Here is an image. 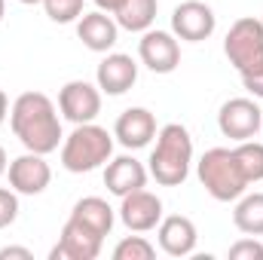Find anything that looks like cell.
Wrapping results in <instances>:
<instances>
[{"mask_svg":"<svg viewBox=\"0 0 263 260\" xmlns=\"http://www.w3.org/2000/svg\"><path fill=\"white\" fill-rule=\"evenodd\" d=\"M9 126L12 135L22 141L25 150L31 153H52L65 141L62 135V120L49 95L43 92H22L12 107H9Z\"/></svg>","mask_w":263,"mask_h":260,"instance_id":"1","label":"cell"},{"mask_svg":"<svg viewBox=\"0 0 263 260\" xmlns=\"http://www.w3.org/2000/svg\"><path fill=\"white\" fill-rule=\"evenodd\" d=\"M193 165V138L187 126L168 123L156 132V147L150 153V178L162 187H181L190 178Z\"/></svg>","mask_w":263,"mask_h":260,"instance_id":"2","label":"cell"},{"mask_svg":"<svg viewBox=\"0 0 263 260\" xmlns=\"http://www.w3.org/2000/svg\"><path fill=\"white\" fill-rule=\"evenodd\" d=\"M114 156V135L98 123H80L62 141V165L70 175H86L107 165Z\"/></svg>","mask_w":263,"mask_h":260,"instance_id":"3","label":"cell"},{"mask_svg":"<svg viewBox=\"0 0 263 260\" xmlns=\"http://www.w3.org/2000/svg\"><path fill=\"white\" fill-rule=\"evenodd\" d=\"M199 184L214 202H236L248 190V178L242 175V165L233 153V147H211L196 162Z\"/></svg>","mask_w":263,"mask_h":260,"instance_id":"4","label":"cell"},{"mask_svg":"<svg viewBox=\"0 0 263 260\" xmlns=\"http://www.w3.org/2000/svg\"><path fill=\"white\" fill-rule=\"evenodd\" d=\"M223 55L239 73L263 62V22L254 15L236 18L223 40Z\"/></svg>","mask_w":263,"mask_h":260,"instance_id":"5","label":"cell"},{"mask_svg":"<svg viewBox=\"0 0 263 260\" xmlns=\"http://www.w3.org/2000/svg\"><path fill=\"white\" fill-rule=\"evenodd\" d=\"M263 126V110L257 107L254 98H230L220 104V114H217V129L223 138L230 141H251L257 138V132Z\"/></svg>","mask_w":263,"mask_h":260,"instance_id":"6","label":"cell"},{"mask_svg":"<svg viewBox=\"0 0 263 260\" xmlns=\"http://www.w3.org/2000/svg\"><path fill=\"white\" fill-rule=\"evenodd\" d=\"M59 110L67 123L80 126V123H95V117L101 114V89L98 83H86V80H70L59 92Z\"/></svg>","mask_w":263,"mask_h":260,"instance_id":"7","label":"cell"},{"mask_svg":"<svg viewBox=\"0 0 263 260\" xmlns=\"http://www.w3.org/2000/svg\"><path fill=\"white\" fill-rule=\"evenodd\" d=\"M214 28H217V15L202 0H184L172 12V34L178 40L202 43V40H208L214 34Z\"/></svg>","mask_w":263,"mask_h":260,"instance_id":"8","label":"cell"},{"mask_svg":"<svg viewBox=\"0 0 263 260\" xmlns=\"http://www.w3.org/2000/svg\"><path fill=\"white\" fill-rule=\"evenodd\" d=\"M138 59L153 73H172L181 65V43L172 31H144L138 40Z\"/></svg>","mask_w":263,"mask_h":260,"instance_id":"9","label":"cell"},{"mask_svg":"<svg viewBox=\"0 0 263 260\" xmlns=\"http://www.w3.org/2000/svg\"><path fill=\"white\" fill-rule=\"evenodd\" d=\"M6 175H9V187L18 196H40L52 181V169H49L46 156L43 153H31V150L15 156L9 162Z\"/></svg>","mask_w":263,"mask_h":260,"instance_id":"10","label":"cell"},{"mask_svg":"<svg viewBox=\"0 0 263 260\" xmlns=\"http://www.w3.org/2000/svg\"><path fill=\"white\" fill-rule=\"evenodd\" d=\"M120 220L126 224V230L132 233H150L159 227L162 220V199L150 190H135V193L123 196L120 202Z\"/></svg>","mask_w":263,"mask_h":260,"instance_id":"11","label":"cell"},{"mask_svg":"<svg viewBox=\"0 0 263 260\" xmlns=\"http://www.w3.org/2000/svg\"><path fill=\"white\" fill-rule=\"evenodd\" d=\"M101 236L86 230L83 224H77L73 217H67V224L62 227L59 245L49 251V260H95L101 254Z\"/></svg>","mask_w":263,"mask_h":260,"instance_id":"12","label":"cell"},{"mask_svg":"<svg viewBox=\"0 0 263 260\" xmlns=\"http://www.w3.org/2000/svg\"><path fill=\"white\" fill-rule=\"evenodd\" d=\"M156 239H159V248L168 254V257H190L196 251L199 233L196 224L184 214H168L159 220L156 227Z\"/></svg>","mask_w":263,"mask_h":260,"instance_id":"13","label":"cell"},{"mask_svg":"<svg viewBox=\"0 0 263 260\" xmlns=\"http://www.w3.org/2000/svg\"><path fill=\"white\" fill-rule=\"evenodd\" d=\"M95 83L104 95H126L138 83V65L126 52H107L95 70Z\"/></svg>","mask_w":263,"mask_h":260,"instance_id":"14","label":"cell"},{"mask_svg":"<svg viewBox=\"0 0 263 260\" xmlns=\"http://www.w3.org/2000/svg\"><path fill=\"white\" fill-rule=\"evenodd\" d=\"M114 138L126 150H141L156 138V117L147 107H129L117 117L114 123Z\"/></svg>","mask_w":263,"mask_h":260,"instance_id":"15","label":"cell"},{"mask_svg":"<svg viewBox=\"0 0 263 260\" xmlns=\"http://www.w3.org/2000/svg\"><path fill=\"white\" fill-rule=\"evenodd\" d=\"M77 37L92 52H110L117 46V40H120V25H117V18H110L101 9L83 12L77 18Z\"/></svg>","mask_w":263,"mask_h":260,"instance_id":"16","label":"cell"},{"mask_svg":"<svg viewBox=\"0 0 263 260\" xmlns=\"http://www.w3.org/2000/svg\"><path fill=\"white\" fill-rule=\"evenodd\" d=\"M147 178H150V172L135 156H117L104 169V187L114 196H120V199L141 190V187H147Z\"/></svg>","mask_w":263,"mask_h":260,"instance_id":"17","label":"cell"},{"mask_svg":"<svg viewBox=\"0 0 263 260\" xmlns=\"http://www.w3.org/2000/svg\"><path fill=\"white\" fill-rule=\"evenodd\" d=\"M70 217L77 220V224H83L86 230H92V233H98L101 239L104 236H110V230H114V208L107 205V199H101V196H83L77 205H73V211H70Z\"/></svg>","mask_w":263,"mask_h":260,"instance_id":"18","label":"cell"},{"mask_svg":"<svg viewBox=\"0 0 263 260\" xmlns=\"http://www.w3.org/2000/svg\"><path fill=\"white\" fill-rule=\"evenodd\" d=\"M156 9H159V0H123V6L114 12V18L120 28H126L132 34H144L153 28Z\"/></svg>","mask_w":263,"mask_h":260,"instance_id":"19","label":"cell"},{"mask_svg":"<svg viewBox=\"0 0 263 260\" xmlns=\"http://www.w3.org/2000/svg\"><path fill=\"white\" fill-rule=\"evenodd\" d=\"M233 224L245 236H263V193H242L233 208Z\"/></svg>","mask_w":263,"mask_h":260,"instance_id":"20","label":"cell"},{"mask_svg":"<svg viewBox=\"0 0 263 260\" xmlns=\"http://www.w3.org/2000/svg\"><path fill=\"white\" fill-rule=\"evenodd\" d=\"M233 153H236V159H239V165H242V175L248 178V184H257L263 181V144L260 141H239L236 147H233Z\"/></svg>","mask_w":263,"mask_h":260,"instance_id":"21","label":"cell"},{"mask_svg":"<svg viewBox=\"0 0 263 260\" xmlns=\"http://www.w3.org/2000/svg\"><path fill=\"white\" fill-rule=\"evenodd\" d=\"M153 257H156V245L147 242L144 236H126L114 248V260H153Z\"/></svg>","mask_w":263,"mask_h":260,"instance_id":"22","label":"cell"},{"mask_svg":"<svg viewBox=\"0 0 263 260\" xmlns=\"http://www.w3.org/2000/svg\"><path fill=\"white\" fill-rule=\"evenodd\" d=\"M40 3H43L46 15H49L55 25H70V22H77V18L83 15V6H86V0H40Z\"/></svg>","mask_w":263,"mask_h":260,"instance_id":"23","label":"cell"},{"mask_svg":"<svg viewBox=\"0 0 263 260\" xmlns=\"http://www.w3.org/2000/svg\"><path fill=\"white\" fill-rule=\"evenodd\" d=\"M230 260H263V242H257V236L233 242L230 245Z\"/></svg>","mask_w":263,"mask_h":260,"instance_id":"24","label":"cell"},{"mask_svg":"<svg viewBox=\"0 0 263 260\" xmlns=\"http://www.w3.org/2000/svg\"><path fill=\"white\" fill-rule=\"evenodd\" d=\"M15 217H18V193L9 187H0V230H6V227H12L15 224Z\"/></svg>","mask_w":263,"mask_h":260,"instance_id":"25","label":"cell"},{"mask_svg":"<svg viewBox=\"0 0 263 260\" xmlns=\"http://www.w3.org/2000/svg\"><path fill=\"white\" fill-rule=\"evenodd\" d=\"M239 77H242V86H245L254 98H263V62H257V65L248 67V70H242Z\"/></svg>","mask_w":263,"mask_h":260,"instance_id":"26","label":"cell"},{"mask_svg":"<svg viewBox=\"0 0 263 260\" xmlns=\"http://www.w3.org/2000/svg\"><path fill=\"white\" fill-rule=\"evenodd\" d=\"M0 260H34V254H31V248L6 245V248H0Z\"/></svg>","mask_w":263,"mask_h":260,"instance_id":"27","label":"cell"},{"mask_svg":"<svg viewBox=\"0 0 263 260\" xmlns=\"http://www.w3.org/2000/svg\"><path fill=\"white\" fill-rule=\"evenodd\" d=\"M92 3H95L101 12H117V9L123 6V0H92Z\"/></svg>","mask_w":263,"mask_h":260,"instance_id":"28","label":"cell"},{"mask_svg":"<svg viewBox=\"0 0 263 260\" xmlns=\"http://www.w3.org/2000/svg\"><path fill=\"white\" fill-rule=\"evenodd\" d=\"M6 117H9V98H6V92L0 89V126L6 123Z\"/></svg>","mask_w":263,"mask_h":260,"instance_id":"29","label":"cell"},{"mask_svg":"<svg viewBox=\"0 0 263 260\" xmlns=\"http://www.w3.org/2000/svg\"><path fill=\"white\" fill-rule=\"evenodd\" d=\"M6 169H9V159H6V150L0 147V178L6 175Z\"/></svg>","mask_w":263,"mask_h":260,"instance_id":"30","label":"cell"},{"mask_svg":"<svg viewBox=\"0 0 263 260\" xmlns=\"http://www.w3.org/2000/svg\"><path fill=\"white\" fill-rule=\"evenodd\" d=\"M3 15H6V0H0V22H3Z\"/></svg>","mask_w":263,"mask_h":260,"instance_id":"31","label":"cell"},{"mask_svg":"<svg viewBox=\"0 0 263 260\" xmlns=\"http://www.w3.org/2000/svg\"><path fill=\"white\" fill-rule=\"evenodd\" d=\"M18 3H25V6H34V3H40V0H18Z\"/></svg>","mask_w":263,"mask_h":260,"instance_id":"32","label":"cell"},{"mask_svg":"<svg viewBox=\"0 0 263 260\" xmlns=\"http://www.w3.org/2000/svg\"><path fill=\"white\" fill-rule=\"evenodd\" d=\"M260 132H263V126H260Z\"/></svg>","mask_w":263,"mask_h":260,"instance_id":"33","label":"cell"}]
</instances>
